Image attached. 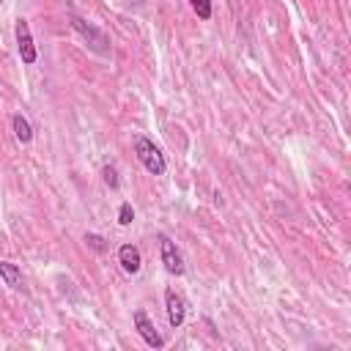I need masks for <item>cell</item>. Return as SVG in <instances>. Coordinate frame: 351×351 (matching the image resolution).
<instances>
[{
	"instance_id": "obj_1",
	"label": "cell",
	"mask_w": 351,
	"mask_h": 351,
	"mask_svg": "<svg viewBox=\"0 0 351 351\" xmlns=\"http://www.w3.org/2000/svg\"><path fill=\"white\" fill-rule=\"evenodd\" d=\"M134 154H137V159H140V165L151 173V176H162L165 173V156H162V151H159V145L151 140V137H145V134H140V137H134Z\"/></svg>"
},
{
	"instance_id": "obj_2",
	"label": "cell",
	"mask_w": 351,
	"mask_h": 351,
	"mask_svg": "<svg viewBox=\"0 0 351 351\" xmlns=\"http://www.w3.org/2000/svg\"><path fill=\"white\" fill-rule=\"evenodd\" d=\"M71 19V27L88 41V47L93 49V52H99V55H110V38L96 27V25H90V22H85L82 16H77V14H71L69 16Z\"/></svg>"
},
{
	"instance_id": "obj_3",
	"label": "cell",
	"mask_w": 351,
	"mask_h": 351,
	"mask_svg": "<svg viewBox=\"0 0 351 351\" xmlns=\"http://www.w3.org/2000/svg\"><path fill=\"white\" fill-rule=\"evenodd\" d=\"M14 36H16V49H19L22 63L33 66L36 58H38V52H36V44H33V33H30L27 19H16V25H14Z\"/></svg>"
},
{
	"instance_id": "obj_4",
	"label": "cell",
	"mask_w": 351,
	"mask_h": 351,
	"mask_svg": "<svg viewBox=\"0 0 351 351\" xmlns=\"http://www.w3.org/2000/svg\"><path fill=\"white\" fill-rule=\"evenodd\" d=\"M134 329L145 340V346H151V348H162L165 346V337L156 332V326L151 324V318L145 315V310H134Z\"/></svg>"
},
{
	"instance_id": "obj_5",
	"label": "cell",
	"mask_w": 351,
	"mask_h": 351,
	"mask_svg": "<svg viewBox=\"0 0 351 351\" xmlns=\"http://www.w3.org/2000/svg\"><path fill=\"white\" fill-rule=\"evenodd\" d=\"M159 255H162V263H165V269L170 274H184V258H181V252L176 250V244L165 233L159 236Z\"/></svg>"
},
{
	"instance_id": "obj_6",
	"label": "cell",
	"mask_w": 351,
	"mask_h": 351,
	"mask_svg": "<svg viewBox=\"0 0 351 351\" xmlns=\"http://www.w3.org/2000/svg\"><path fill=\"white\" fill-rule=\"evenodd\" d=\"M165 310H167L170 326L178 329V326L184 324V318H186V302H184V296L176 293L173 288H167V291H165Z\"/></svg>"
},
{
	"instance_id": "obj_7",
	"label": "cell",
	"mask_w": 351,
	"mask_h": 351,
	"mask_svg": "<svg viewBox=\"0 0 351 351\" xmlns=\"http://www.w3.org/2000/svg\"><path fill=\"white\" fill-rule=\"evenodd\" d=\"M118 263H121V269L126 274H137L140 266H143V255H140V250L134 244H121L118 247Z\"/></svg>"
},
{
	"instance_id": "obj_8",
	"label": "cell",
	"mask_w": 351,
	"mask_h": 351,
	"mask_svg": "<svg viewBox=\"0 0 351 351\" xmlns=\"http://www.w3.org/2000/svg\"><path fill=\"white\" fill-rule=\"evenodd\" d=\"M0 280H3L8 288L19 291V288H22V271H19V266H16V263H8V261H0Z\"/></svg>"
},
{
	"instance_id": "obj_9",
	"label": "cell",
	"mask_w": 351,
	"mask_h": 351,
	"mask_svg": "<svg viewBox=\"0 0 351 351\" xmlns=\"http://www.w3.org/2000/svg\"><path fill=\"white\" fill-rule=\"evenodd\" d=\"M11 126H14V134H16L19 143H30V140H33V126H30V121H27L22 112H14Z\"/></svg>"
},
{
	"instance_id": "obj_10",
	"label": "cell",
	"mask_w": 351,
	"mask_h": 351,
	"mask_svg": "<svg viewBox=\"0 0 351 351\" xmlns=\"http://www.w3.org/2000/svg\"><path fill=\"white\" fill-rule=\"evenodd\" d=\"M189 5H192V11L197 14V19H211V14H214L211 0H189Z\"/></svg>"
},
{
	"instance_id": "obj_11",
	"label": "cell",
	"mask_w": 351,
	"mask_h": 351,
	"mask_svg": "<svg viewBox=\"0 0 351 351\" xmlns=\"http://www.w3.org/2000/svg\"><path fill=\"white\" fill-rule=\"evenodd\" d=\"M101 176H104V184H107L110 189H118V186H121V178H118L115 165H104V167H101Z\"/></svg>"
},
{
	"instance_id": "obj_12",
	"label": "cell",
	"mask_w": 351,
	"mask_h": 351,
	"mask_svg": "<svg viewBox=\"0 0 351 351\" xmlns=\"http://www.w3.org/2000/svg\"><path fill=\"white\" fill-rule=\"evenodd\" d=\"M132 219H134L132 203H121V208H118V222H121V225H132Z\"/></svg>"
},
{
	"instance_id": "obj_13",
	"label": "cell",
	"mask_w": 351,
	"mask_h": 351,
	"mask_svg": "<svg viewBox=\"0 0 351 351\" xmlns=\"http://www.w3.org/2000/svg\"><path fill=\"white\" fill-rule=\"evenodd\" d=\"M85 241H88V247H93L96 252H104V239H101L99 233H85Z\"/></svg>"
},
{
	"instance_id": "obj_14",
	"label": "cell",
	"mask_w": 351,
	"mask_h": 351,
	"mask_svg": "<svg viewBox=\"0 0 351 351\" xmlns=\"http://www.w3.org/2000/svg\"><path fill=\"white\" fill-rule=\"evenodd\" d=\"M0 3H3V0H0Z\"/></svg>"
}]
</instances>
